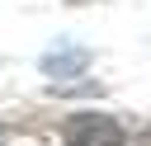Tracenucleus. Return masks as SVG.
I'll list each match as a JSON object with an SVG mask.
<instances>
[{
  "mask_svg": "<svg viewBox=\"0 0 151 146\" xmlns=\"http://www.w3.org/2000/svg\"><path fill=\"white\" fill-rule=\"evenodd\" d=\"M61 141L66 146H127L123 122L109 118V113H76V118H66Z\"/></svg>",
  "mask_w": 151,
  "mask_h": 146,
  "instance_id": "obj_1",
  "label": "nucleus"
},
{
  "mask_svg": "<svg viewBox=\"0 0 151 146\" xmlns=\"http://www.w3.org/2000/svg\"><path fill=\"white\" fill-rule=\"evenodd\" d=\"M90 61H94L90 47H80V42H61V47H52V52L38 57V71H42L47 80H76V75H85Z\"/></svg>",
  "mask_w": 151,
  "mask_h": 146,
  "instance_id": "obj_2",
  "label": "nucleus"
},
{
  "mask_svg": "<svg viewBox=\"0 0 151 146\" xmlns=\"http://www.w3.org/2000/svg\"><path fill=\"white\" fill-rule=\"evenodd\" d=\"M0 146H5V132H0Z\"/></svg>",
  "mask_w": 151,
  "mask_h": 146,
  "instance_id": "obj_3",
  "label": "nucleus"
}]
</instances>
